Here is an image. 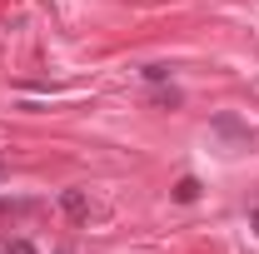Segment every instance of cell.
<instances>
[{
  "mask_svg": "<svg viewBox=\"0 0 259 254\" xmlns=\"http://www.w3.org/2000/svg\"><path fill=\"white\" fill-rule=\"evenodd\" d=\"M60 209L70 215V220H85V215H90V199H85L80 190H65L60 194Z\"/></svg>",
  "mask_w": 259,
  "mask_h": 254,
  "instance_id": "6da1fadb",
  "label": "cell"
},
{
  "mask_svg": "<svg viewBox=\"0 0 259 254\" xmlns=\"http://www.w3.org/2000/svg\"><path fill=\"white\" fill-rule=\"evenodd\" d=\"M5 254H35V244H30V239H10V244H5Z\"/></svg>",
  "mask_w": 259,
  "mask_h": 254,
  "instance_id": "3957f363",
  "label": "cell"
},
{
  "mask_svg": "<svg viewBox=\"0 0 259 254\" xmlns=\"http://www.w3.org/2000/svg\"><path fill=\"white\" fill-rule=\"evenodd\" d=\"M175 199H180V204H190V199H199V180H190V175H185V180L175 185Z\"/></svg>",
  "mask_w": 259,
  "mask_h": 254,
  "instance_id": "7a4b0ae2",
  "label": "cell"
},
{
  "mask_svg": "<svg viewBox=\"0 0 259 254\" xmlns=\"http://www.w3.org/2000/svg\"><path fill=\"white\" fill-rule=\"evenodd\" d=\"M254 234H259V209H254Z\"/></svg>",
  "mask_w": 259,
  "mask_h": 254,
  "instance_id": "277c9868",
  "label": "cell"
}]
</instances>
